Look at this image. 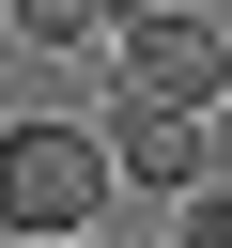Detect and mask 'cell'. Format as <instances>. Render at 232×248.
I'll return each mask as SVG.
<instances>
[{
	"label": "cell",
	"mask_w": 232,
	"mask_h": 248,
	"mask_svg": "<svg viewBox=\"0 0 232 248\" xmlns=\"http://www.w3.org/2000/svg\"><path fill=\"white\" fill-rule=\"evenodd\" d=\"M108 202H124V170H108L93 124H62V108L0 124V232H15V248H93Z\"/></svg>",
	"instance_id": "6da1fadb"
},
{
	"label": "cell",
	"mask_w": 232,
	"mask_h": 248,
	"mask_svg": "<svg viewBox=\"0 0 232 248\" xmlns=\"http://www.w3.org/2000/svg\"><path fill=\"white\" fill-rule=\"evenodd\" d=\"M108 170L124 186H155V202H201L217 186V108H170V93H108Z\"/></svg>",
	"instance_id": "7a4b0ae2"
},
{
	"label": "cell",
	"mask_w": 232,
	"mask_h": 248,
	"mask_svg": "<svg viewBox=\"0 0 232 248\" xmlns=\"http://www.w3.org/2000/svg\"><path fill=\"white\" fill-rule=\"evenodd\" d=\"M108 93H170V108H217L232 93V31L217 16H139L108 46Z\"/></svg>",
	"instance_id": "3957f363"
},
{
	"label": "cell",
	"mask_w": 232,
	"mask_h": 248,
	"mask_svg": "<svg viewBox=\"0 0 232 248\" xmlns=\"http://www.w3.org/2000/svg\"><path fill=\"white\" fill-rule=\"evenodd\" d=\"M0 31L62 62V46H124V0H0Z\"/></svg>",
	"instance_id": "277c9868"
},
{
	"label": "cell",
	"mask_w": 232,
	"mask_h": 248,
	"mask_svg": "<svg viewBox=\"0 0 232 248\" xmlns=\"http://www.w3.org/2000/svg\"><path fill=\"white\" fill-rule=\"evenodd\" d=\"M170 248H232V202L201 186V202H170Z\"/></svg>",
	"instance_id": "5b68a950"
},
{
	"label": "cell",
	"mask_w": 232,
	"mask_h": 248,
	"mask_svg": "<svg viewBox=\"0 0 232 248\" xmlns=\"http://www.w3.org/2000/svg\"><path fill=\"white\" fill-rule=\"evenodd\" d=\"M139 16H201V0H124V31H139Z\"/></svg>",
	"instance_id": "8992f818"
},
{
	"label": "cell",
	"mask_w": 232,
	"mask_h": 248,
	"mask_svg": "<svg viewBox=\"0 0 232 248\" xmlns=\"http://www.w3.org/2000/svg\"><path fill=\"white\" fill-rule=\"evenodd\" d=\"M93 248H108V232H93Z\"/></svg>",
	"instance_id": "52a82bcc"
}]
</instances>
